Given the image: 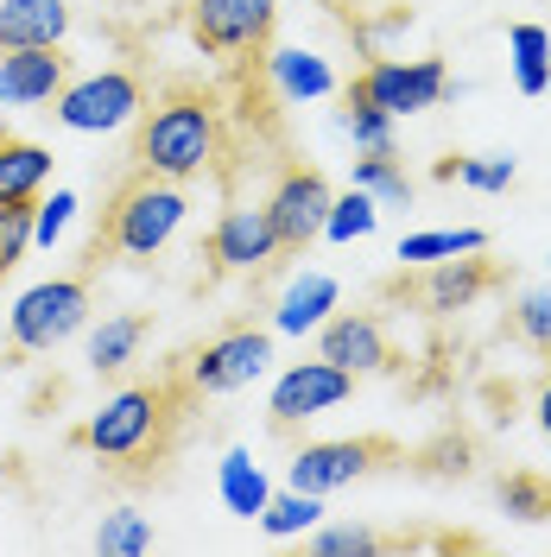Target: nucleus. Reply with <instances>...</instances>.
Instances as JSON below:
<instances>
[{
  "label": "nucleus",
  "instance_id": "obj_28",
  "mask_svg": "<svg viewBox=\"0 0 551 557\" xmlns=\"http://www.w3.org/2000/svg\"><path fill=\"white\" fill-rule=\"evenodd\" d=\"M89 545L102 557H139V552H152V525H146V513H108Z\"/></svg>",
  "mask_w": 551,
  "mask_h": 557
},
{
  "label": "nucleus",
  "instance_id": "obj_24",
  "mask_svg": "<svg viewBox=\"0 0 551 557\" xmlns=\"http://www.w3.org/2000/svg\"><path fill=\"white\" fill-rule=\"evenodd\" d=\"M355 190H368L375 203H413V177L393 152H362L355 159Z\"/></svg>",
  "mask_w": 551,
  "mask_h": 557
},
{
  "label": "nucleus",
  "instance_id": "obj_13",
  "mask_svg": "<svg viewBox=\"0 0 551 557\" xmlns=\"http://www.w3.org/2000/svg\"><path fill=\"white\" fill-rule=\"evenodd\" d=\"M279 253L273 215L267 209H229L216 228H209V260L222 273H267Z\"/></svg>",
  "mask_w": 551,
  "mask_h": 557
},
{
  "label": "nucleus",
  "instance_id": "obj_14",
  "mask_svg": "<svg viewBox=\"0 0 551 557\" xmlns=\"http://www.w3.org/2000/svg\"><path fill=\"white\" fill-rule=\"evenodd\" d=\"M317 355L336 361V368H348V374H380V368H393L387 330H380L368 311L323 317V323H317Z\"/></svg>",
  "mask_w": 551,
  "mask_h": 557
},
{
  "label": "nucleus",
  "instance_id": "obj_23",
  "mask_svg": "<svg viewBox=\"0 0 551 557\" xmlns=\"http://www.w3.org/2000/svg\"><path fill=\"white\" fill-rule=\"evenodd\" d=\"M323 520V494H305V487H285V494H267L260 507V532L267 539H298Z\"/></svg>",
  "mask_w": 551,
  "mask_h": 557
},
{
  "label": "nucleus",
  "instance_id": "obj_5",
  "mask_svg": "<svg viewBox=\"0 0 551 557\" xmlns=\"http://www.w3.org/2000/svg\"><path fill=\"white\" fill-rule=\"evenodd\" d=\"M267 361H273V336L267 330H229V336H216L204 343L197 355H184L172 374L184 381L191 399H216V393H242L267 374Z\"/></svg>",
  "mask_w": 551,
  "mask_h": 557
},
{
  "label": "nucleus",
  "instance_id": "obj_19",
  "mask_svg": "<svg viewBox=\"0 0 551 557\" xmlns=\"http://www.w3.org/2000/svg\"><path fill=\"white\" fill-rule=\"evenodd\" d=\"M146 330H152V317H146V311L102 317V330L89 336V368H96V374H121V368H127V361L139 355Z\"/></svg>",
  "mask_w": 551,
  "mask_h": 557
},
{
  "label": "nucleus",
  "instance_id": "obj_4",
  "mask_svg": "<svg viewBox=\"0 0 551 557\" xmlns=\"http://www.w3.org/2000/svg\"><path fill=\"white\" fill-rule=\"evenodd\" d=\"M83 317H89V278H45V285H26L13 298L7 330H13L20 355H51L83 330Z\"/></svg>",
  "mask_w": 551,
  "mask_h": 557
},
{
  "label": "nucleus",
  "instance_id": "obj_20",
  "mask_svg": "<svg viewBox=\"0 0 551 557\" xmlns=\"http://www.w3.org/2000/svg\"><path fill=\"white\" fill-rule=\"evenodd\" d=\"M216 494H222V507L235 513V520H260V507H267V475H260V462L247 450H229L222 456V469H216Z\"/></svg>",
  "mask_w": 551,
  "mask_h": 557
},
{
  "label": "nucleus",
  "instance_id": "obj_22",
  "mask_svg": "<svg viewBox=\"0 0 551 557\" xmlns=\"http://www.w3.org/2000/svg\"><path fill=\"white\" fill-rule=\"evenodd\" d=\"M507 45H514L519 96H546V89H551V33H546V26H532V20H519L514 33H507Z\"/></svg>",
  "mask_w": 551,
  "mask_h": 557
},
{
  "label": "nucleus",
  "instance_id": "obj_29",
  "mask_svg": "<svg viewBox=\"0 0 551 557\" xmlns=\"http://www.w3.org/2000/svg\"><path fill=\"white\" fill-rule=\"evenodd\" d=\"M343 127H348V139H355L362 152H393V114H387V108H375V102H348Z\"/></svg>",
  "mask_w": 551,
  "mask_h": 557
},
{
  "label": "nucleus",
  "instance_id": "obj_35",
  "mask_svg": "<svg viewBox=\"0 0 551 557\" xmlns=\"http://www.w3.org/2000/svg\"><path fill=\"white\" fill-rule=\"evenodd\" d=\"M539 431H546V437H551V381L539 386Z\"/></svg>",
  "mask_w": 551,
  "mask_h": 557
},
{
  "label": "nucleus",
  "instance_id": "obj_3",
  "mask_svg": "<svg viewBox=\"0 0 551 557\" xmlns=\"http://www.w3.org/2000/svg\"><path fill=\"white\" fill-rule=\"evenodd\" d=\"M177 222H184V184L134 165L114 184L102 222H96V235L83 247V273H96L102 260H152L177 235Z\"/></svg>",
  "mask_w": 551,
  "mask_h": 557
},
{
  "label": "nucleus",
  "instance_id": "obj_31",
  "mask_svg": "<svg viewBox=\"0 0 551 557\" xmlns=\"http://www.w3.org/2000/svg\"><path fill=\"white\" fill-rule=\"evenodd\" d=\"M514 159H507V152H488V159H456V165H450V177H456V184H469V190H507V184H514Z\"/></svg>",
  "mask_w": 551,
  "mask_h": 557
},
{
  "label": "nucleus",
  "instance_id": "obj_27",
  "mask_svg": "<svg viewBox=\"0 0 551 557\" xmlns=\"http://www.w3.org/2000/svg\"><path fill=\"white\" fill-rule=\"evenodd\" d=\"M476 247H488L482 228H425V235L400 242V260H450V253H476Z\"/></svg>",
  "mask_w": 551,
  "mask_h": 557
},
{
  "label": "nucleus",
  "instance_id": "obj_17",
  "mask_svg": "<svg viewBox=\"0 0 551 557\" xmlns=\"http://www.w3.org/2000/svg\"><path fill=\"white\" fill-rule=\"evenodd\" d=\"M45 184H51V152L0 134V203H38Z\"/></svg>",
  "mask_w": 551,
  "mask_h": 557
},
{
  "label": "nucleus",
  "instance_id": "obj_16",
  "mask_svg": "<svg viewBox=\"0 0 551 557\" xmlns=\"http://www.w3.org/2000/svg\"><path fill=\"white\" fill-rule=\"evenodd\" d=\"M70 7L64 0H0V51L20 45H64Z\"/></svg>",
  "mask_w": 551,
  "mask_h": 557
},
{
  "label": "nucleus",
  "instance_id": "obj_1",
  "mask_svg": "<svg viewBox=\"0 0 551 557\" xmlns=\"http://www.w3.org/2000/svg\"><path fill=\"white\" fill-rule=\"evenodd\" d=\"M184 406H191V393H184L177 374L146 381V386H121L114 399H102V412L83 424V444H89L96 462H108L114 475H152V469L172 456Z\"/></svg>",
  "mask_w": 551,
  "mask_h": 557
},
{
  "label": "nucleus",
  "instance_id": "obj_6",
  "mask_svg": "<svg viewBox=\"0 0 551 557\" xmlns=\"http://www.w3.org/2000/svg\"><path fill=\"white\" fill-rule=\"evenodd\" d=\"M139 108H146V83L134 70H96V76H70L51 114L70 134H108V127H127Z\"/></svg>",
  "mask_w": 551,
  "mask_h": 557
},
{
  "label": "nucleus",
  "instance_id": "obj_15",
  "mask_svg": "<svg viewBox=\"0 0 551 557\" xmlns=\"http://www.w3.org/2000/svg\"><path fill=\"white\" fill-rule=\"evenodd\" d=\"M488 247H476V253H450V260H431V278H425V311H469L476 298H482L488 285H494V260H482Z\"/></svg>",
  "mask_w": 551,
  "mask_h": 557
},
{
  "label": "nucleus",
  "instance_id": "obj_32",
  "mask_svg": "<svg viewBox=\"0 0 551 557\" xmlns=\"http://www.w3.org/2000/svg\"><path fill=\"white\" fill-rule=\"evenodd\" d=\"M387 539H380L375 525H323L317 532V557H368L380 552Z\"/></svg>",
  "mask_w": 551,
  "mask_h": 557
},
{
  "label": "nucleus",
  "instance_id": "obj_26",
  "mask_svg": "<svg viewBox=\"0 0 551 557\" xmlns=\"http://www.w3.org/2000/svg\"><path fill=\"white\" fill-rule=\"evenodd\" d=\"M375 222H380V203L368 190H348V197H330L323 235H330V242H362V235H375Z\"/></svg>",
  "mask_w": 551,
  "mask_h": 557
},
{
  "label": "nucleus",
  "instance_id": "obj_25",
  "mask_svg": "<svg viewBox=\"0 0 551 557\" xmlns=\"http://www.w3.org/2000/svg\"><path fill=\"white\" fill-rule=\"evenodd\" d=\"M494 500L507 507V520H551V482H539V475H526V469H514V475H501L494 482Z\"/></svg>",
  "mask_w": 551,
  "mask_h": 557
},
{
  "label": "nucleus",
  "instance_id": "obj_11",
  "mask_svg": "<svg viewBox=\"0 0 551 557\" xmlns=\"http://www.w3.org/2000/svg\"><path fill=\"white\" fill-rule=\"evenodd\" d=\"M267 215H273V235H279V253H305L317 235H323V215H330V184L323 172H285L279 190L267 197Z\"/></svg>",
  "mask_w": 551,
  "mask_h": 557
},
{
  "label": "nucleus",
  "instance_id": "obj_12",
  "mask_svg": "<svg viewBox=\"0 0 551 557\" xmlns=\"http://www.w3.org/2000/svg\"><path fill=\"white\" fill-rule=\"evenodd\" d=\"M70 83L64 45H20L0 51V108H45Z\"/></svg>",
  "mask_w": 551,
  "mask_h": 557
},
{
  "label": "nucleus",
  "instance_id": "obj_21",
  "mask_svg": "<svg viewBox=\"0 0 551 557\" xmlns=\"http://www.w3.org/2000/svg\"><path fill=\"white\" fill-rule=\"evenodd\" d=\"M267 70H273V89L285 96V102H317V96L336 89L330 64L310 58V51H273V45H267Z\"/></svg>",
  "mask_w": 551,
  "mask_h": 557
},
{
  "label": "nucleus",
  "instance_id": "obj_7",
  "mask_svg": "<svg viewBox=\"0 0 551 557\" xmlns=\"http://www.w3.org/2000/svg\"><path fill=\"white\" fill-rule=\"evenodd\" d=\"M273 20V0H191V38L204 58H267Z\"/></svg>",
  "mask_w": 551,
  "mask_h": 557
},
{
  "label": "nucleus",
  "instance_id": "obj_34",
  "mask_svg": "<svg viewBox=\"0 0 551 557\" xmlns=\"http://www.w3.org/2000/svg\"><path fill=\"white\" fill-rule=\"evenodd\" d=\"M70 215H76V197L70 190H51V203H33V242L51 247L70 228Z\"/></svg>",
  "mask_w": 551,
  "mask_h": 557
},
{
  "label": "nucleus",
  "instance_id": "obj_8",
  "mask_svg": "<svg viewBox=\"0 0 551 557\" xmlns=\"http://www.w3.org/2000/svg\"><path fill=\"white\" fill-rule=\"evenodd\" d=\"M444 96H450L444 58H413V64L380 58V64H368L348 83V102H375V108H387L393 121H400V114H425V108H438Z\"/></svg>",
  "mask_w": 551,
  "mask_h": 557
},
{
  "label": "nucleus",
  "instance_id": "obj_33",
  "mask_svg": "<svg viewBox=\"0 0 551 557\" xmlns=\"http://www.w3.org/2000/svg\"><path fill=\"white\" fill-rule=\"evenodd\" d=\"M514 330H519V336H526V343L551 348V285H532V292H519Z\"/></svg>",
  "mask_w": 551,
  "mask_h": 557
},
{
  "label": "nucleus",
  "instance_id": "obj_18",
  "mask_svg": "<svg viewBox=\"0 0 551 557\" xmlns=\"http://www.w3.org/2000/svg\"><path fill=\"white\" fill-rule=\"evenodd\" d=\"M336 298H343V292H336V278H330V273H305V278H292V285H285L273 323L285 330V336H305V330H317L323 317L336 311Z\"/></svg>",
  "mask_w": 551,
  "mask_h": 557
},
{
  "label": "nucleus",
  "instance_id": "obj_9",
  "mask_svg": "<svg viewBox=\"0 0 551 557\" xmlns=\"http://www.w3.org/2000/svg\"><path fill=\"white\" fill-rule=\"evenodd\" d=\"M393 456H400V444H387V437H336V444H305V450L292 456L285 482L305 487V494H336V487L362 482L368 469L393 462Z\"/></svg>",
  "mask_w": 551,
  "mask_h": 557
},
{
  "label": "nucleus",
  "instance_id": "obj_10",
  "mask_svg": "<svg viewBox=\"0 0 551 557\" xmlns=\"http://www.w3.org/2000/svg\"><path fill=\"white\" fill-rule=\"evenodd\" d=\"M348 393H355V374L317 355V361H298V368H285V374H279L267 412H273L279 431H292V424H305V418H317V412H336Z\"/></svg>",
  "mask_w": 551,
  "mask_h": 557
},
{
  "label": "nucleus",
  "instance_id": "obj_2",
  "mask_svg": "<svg viewBox=\"0 0 551 557\" xmlns=\"http://www.w3.org/2000/svg\"><path fill=\"white\" fill-rule=\"evenodd\" d=\"M216 152H222V108L197 83H172L146 108V121L134 134V165L152 177H172V184L204 177L216 165Z\"/></svg>",
  "mask_w": 551,
  "mask_h": 557
},
{
  "label": "nucleus",
  "instance_id": "obj_30",
  "mask_svg": "<svg viewBox=\"0 0 551 557\" xmlns=\"http://www.w3.org/2000/svg\"><path fill=\"white\" fill-rule=\"evenodd\" d=\"M33 247V203H0V278L13 273Z\"/></svg>",
  "mask_w": 551,
  "mask_h": 557
}]
</instances>
